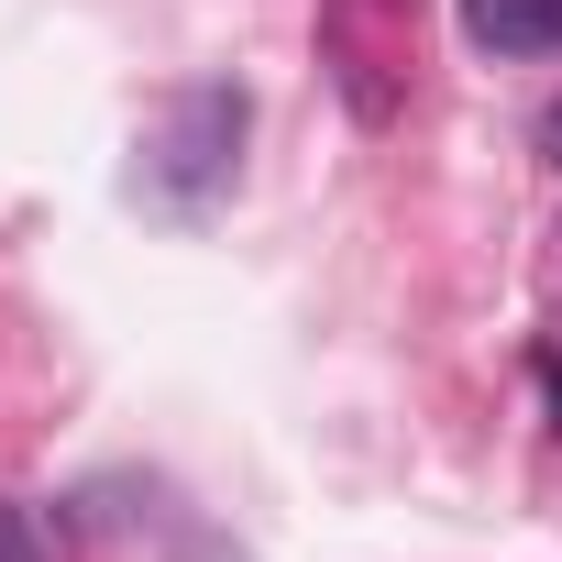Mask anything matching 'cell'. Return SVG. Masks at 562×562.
<instances>
[{
  "instance_id": "5b68a950",
  "label": "cell",
  "mask_w": 562,
  "mask_h": 562,
  "mask_svg": "<svg viewBox=\"0 0 562 562\" xmlns=\"http://www.w3.org/2000/svg\"><path fill=\"white\" fill-rule=\"evenodd\" d=\"M540 386H551V430H562V353H540Z\"/></svg>"
},
{
  "instance_id": "277c9868",
  "label": "cell",
  "mask_w": 562,
  "mask_h": 562,
  "mask_svg": "<svg viewBox=\"0 0 562 562\" xmlns=\"http://www.w3.org/2000/svg\"><path fill=\"white\" fill-rule=\"evenodd\" d=\"M540 155H551V166H562V89H551V100H540Z\"/></svg>"
},
{
  "instance_id": "7a4b0ae2",
  "label": "cell",
  "mask_w": 562,
  "mask_h": 562,
  "mask_svg": "<svg viewBox=\"0 0 562 562\" xmlns=\"http://www.w3.org/2000/svg\"><path fill=\"white\" fill-rule=\"evenodd\" d=\"M463 34L485 56H551L562 45V0H463Z\"/></svg>"
},
{
  "instance_id": "3957f363",
  "label": "cell",
  "mask_w": 562,
  "mask_h": 562,
  "mask_svg": "<svg viewBox=\"0 0 562 562\" xmlns=\"http://www.w3.org/2000/svg\"><path fill=\"white\" fill-rule=\"evenodd\" d=\"M0 562H34V529H23L12 507H0Z\"/></svg>"
},
{
  "instance_id": "6da1fadb",
  "label": "cell",
  "mask_w": 562,
  "mask_h": 562,
  "mask_svg": "<svg viewBox=\"0 0 562 562\" xmlns=\"http://www.w3.org/2000/svg\"><path fill=\"white\" fill-rule=\"evenodd\" d=\"M408 12L419 0H321V67L342 78L364 133H386L408 111Z\"/></svg>"
}]
</instances>
